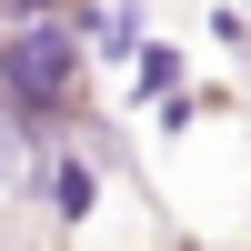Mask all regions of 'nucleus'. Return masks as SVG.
Here are the masks:
<instances>
[{"mask_svg":"<svg viewBox=\"0 0 251 251\" xmlns=\"http://www.w3.org/2000/svg\"><path fill=\"white\" fill-rule=\"evenodd\" d=\"M80 100H91V40H80L71 10H40L0 30V111H20L30 131H71Z\"/></svg>","mask_w":251,"mask_h":251,"instance_id":"nucleus-1","label":"nucleus"},{"mask_svg":"<svg viewBox=\"0 0 251 251\" xmlns=\"http://www.w3.org/2000/svg\"><path fill=\"white\" fill-rule=\"evenodd\" d=\"M211 50L251 71V0H221V10H211Z\"/></svg>","mask_w":251,"mask_h":251,"instance_id":"nucleus-5","label":"nucleus"},{"mask_svg":"<svg viewBox=\"0 0 251 251\" xmlns=\"http://www.w3.org/2000/svg\"><path fill=\"white\" fill-rule=\"evenodd\" d=\"M71 20H80V40H91V60H131L141 40H151V10H141V0H71Z\"/></svg>","mask_w":251,"mask_h":251,"instance_id":"nucleus-3","label":"nucleus"},{"mask_svg":"<svg viewBox=\"0 0 251 251\" xmlns=\"http://www.w3.org/2000/svg\"><path fill=\"white\" fill-rule=\"evenodd\" d=\"M121 80H131V100H161V91L191 80V50H181V40H141V50L121 60Z\"/></svg>","mask_w":251,"mask_h":251,"instance_id":"nucleus-4","label":"nucleus"},{"mask_svg":"<svg viewBox=\"0 0 251 251\" xmlns=\"http://www.w3.org/2000/svg\"><path fill=\"white\" fill-rule=\"evenodd\" d=\"M40 201H50L60 231H91V211L111 201V171H100V151H80V141H50L40 151Z\"/></svg>","mask_w":251,"mask_h":251,"instance_id":"nucleus-2","label":"nucleus"}]
</instances>
